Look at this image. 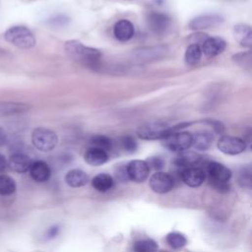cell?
<instances>
[{"instance_id":"cell-1","label":"cell","mask_w":252,"mask_h":252,"mask_svg":"<svg viewBox=\"0 0 252 252\" xmlns=\"http://www.w3.org/2000/svg\"><path fill=\"white\" fill-rule=\"evenodd\" d=\"M64 49L70 58L86 66L94 67L101 58L100 50L87 46L83 42L76 39L66 41L64 44Z\"/></svg>"},{"instance_id":"cell-2","label":"cell","mask_w":252,"mask_h":252,"mask_svg":"<svg viewBox=\"0 0 252 252\" xmlns=\"http://www.w3.org/2000/svg\"><path fill=\"white\" fill-rule=\"evenodd\" d=\"M4 38L9 43L24 49L32 48L36 43L32 32L25 26H13L9 28L4 33Z\"/></svg>"},{"instance_id":"cell-3","label":"cell","mask_w":252,"mask_h":252,"mask_svg":"<svg viewBox=\"0 0 252 252\" xmlns=\"http://www.w3.org/2000/svg\"><path fill=\"white\" fill-rule=\"evenodd\" d=\"M32 143L38 151L50 152L58 144V136L51 129L37 127L32 133Z\"/></svg>"},{"instance_id":"cell-4","label":"cell","mask_w":252,"mask_h":252,"mask_svg":"<svg viewBox=\"0 0 252 252\" xmlns=\"http://www.w3.org/2000/svg\"><path fill=\"white\" fill-rule=\"evenodd\" d=\"M171 133V126L164 122L154 121L141 125L137 129V135L143 140H162Z\"/></svg>"},{"instance_id":"cell-5","label":"cell","mask_w":252,"mask_h":252,"mask_svg":"<svg viewBox=\"0 0 252 252\" xmlns=\"http://www.w3.org/2000/svg\"><path fill=\"white\" fill-rule=\"evenodd\" d=\"M161 143L163 147L171 152H184L192 147V133L187 131L173 132L163 138L161 140Z\"/></svg>"},{"instance_id":"cell-6","label":"cell","mask_w":252,"mask_h":252,"mask_svg":"<svg viewBox=\"0 0 252 252\" xmlns=\"http://www.w3.org/2000/svg\"><path fill=\"white\" fill-rule=\"evenodd\" d=\"M217 147L225 155L236 156L246 150V142L236 136L223 135L218 140Z\"/></svg>"},{"instance_id":"cell-7","label":"cell","mask_w":252,"mask_h":252,"mask_svg":"<svg viewBox=\"0 0 252 252\" xmlns=\"http://www.w3.org/2000/svg\"><path fill=\"white\" fill-rule=\"evenodd\" d=\"M149 29L156 34H163L171 25V18L162 12H149L146 18Z\"/></svg>"},{"instance_id":"cell-8","label":"cell","mask_w":252,"mask_h":252,"mask_svg":"<svg viewBox=\"0 0 252 252\" xmlns=\"http://www.w3.org/2000/svg\"><path fill=\"white\" fill-rule=\"evenodd\" d=\"M222 22H223V18L220 15L215 14V13L214 14L208 13V14H202L193 18L189 22L188 27L189 29L198 32V31H203V30H208V29L218 27Z\"/></svg>"},{"instance_id":"cell-9","label":"cell","mask_w":252,"mask_h":252,"mask_svg":"<svg viewBox=\"0 0 252 252\" xmlns=\"http://www.w3.org/2000/svg\"><path fill=\"white\" fill-rule=\"evenodd\" d=\"M125 171L128 179L136 183H141L148 178L150 168L146 160L133 159L128 162L125 167Z\"/></svg>"},{"instance_id":"cell-10","label":"cell","mask_w":252,"mask_h":252,"mask_svg":"<svg viewBox=\"0 0 252 252\" xmlns=\"http://www.w3.org/2000/svg\"><path fill=\"white\" fill-rule=\"evenodd\" d=\"M149 185L154 192L158 194H164L173 188L174 179L167 172L157 171L151 176Z\"/></svg>"},{"instance_id":"cell-11","label":"cell","mask_w":252,"mask_h":252,"mask_svg":"<svg viewBox=\"0 0 252 252\" xmlns=\"http://www.w3.org/2000/svg\"><path fill=\"white\" fill-rule=\"evenodd\" d=\"M200 47L202 54L211 58L221 54L226 47V42L220 36H207L202 41Z\"/></svg>"},{"instance_id":"cell-12","label":"cell","mask_w":252,"mask_h":252,"mask_svg":"<svg viewBox=\"0 0 252 252\" xmlns=\"http://www.w3.org/2000/svg\"><path fill=\"white\" fill-rule=\"evenodd\" d=\"M207 172L210 182H228L231 178V170L218 161H210L207 164Z\"/></svg>"},{"instance_id":"cell-13","label":"cell","mask_w":252,"mask_h":252,"mask_svg":"<svg viewBox=\"0 0 252 252\" xmlns=\"http://www.w3.org/2000/svg\"><path fill=\"white\" fill-rule=\"evenodd\" d=\"M182 181L189 187H199L206 179L205 171L199 166L187 167L181 170Z\"/></svg>"},{"instance_id":"cell-14","label":"cell","mask_w":252,"mask_h":252,"mask_svg":"<svg viewBox=\"0 0 252 252\" xmlns=\"http://www.w3.org/2000/svg\"><path fill=\"white\" fill-rule=\"evenodd\" d=\"M113 34L115 38L121 42L130 40L135 34L134 25L126 19L117 21L113 27Z\"/></svg>"},{"instance_id":"cell-15","label":"cell","mask_w":252,"mask_h":252,"mask_svg":"<svg viewBox=\"0 0 252 252\" xmlns=\"http://www.w3.org/2000/svg\"><path fill=\"white\" fill-rule=\"evenodd\" d=\"M200 161H201V156L195 152H190V151L180 152L172 159V163L176 167L181 168V170L187 167L197 166V164Z\"/></svg>"},{"instance_id":"cell-16","label":"cell","mask_w":252,"mask_h":252,"mask_svg":"<svg viewBox=\"0 0 252 252\" xmlns=\"http://www.w3.org/2000/svg\"><path fill=\"white\" fill-rule=\"evenodd\" d=\"M32 158L23 153H16L13 154L8 160V165L9 167L18 173H24L27 172L31 165H32Z\"/></svg>"},{"instance_id":"cell-17","label":"cell","mask_w":252,"mask_h":252,"mask_svg":"<svg viewBox=\"0 0 252 252\" xmlns=\"http://www.w3.org/2000/svg\"><path fill=\"white\" fill-rule=\"evenodd\" d=\"M29 171L31 177L36 182H45L50 178L51 175L49 165L43 160L32 161Z\"/></svg>"},{"instance_id":"cell-18","label":"cell","mask_w":252,"mask_h":252,"mask_svg":"<svg viewBox=\"0 0 252 252\" xmlns=\"http://www.w3.org/2000/svg\"><path fill=\"white\" fill-rule=\"evenodd\" d=\"M85 161L93 166H99L104 164L108 160V154L104 150L91 147L84 155Z\"/></svg>"},{"instance_id":"cell-19","label":"cell","mask_w":252,"mask_h":252,"mask_svg":"<svg viewBox=\"0 0 252 252\" xmlns=\"http://www.w3.org/2000/svg\"><path fill=\"white\" fill-rule=\"evenodd\" d=\"M235 40L244 47H251L252 45V30L251 27L245 24H238L233 27L232 31Z\"/></svg>"},{"instance_id":"cell-20","label":"cell","mask_w":252,"mask_h":252,"mask_svg":"<svg viewBox=\"0 0 252 252\" xmlns=\"http://www.w3.org/2000/svg\"><path fill=\"white\" fill-rule=\"evenodd\" d=\"M214 141V136L208 131H199L192 134V146L198 151H207Z\"/></svg>"},{"instance_id":"cell-21","label":"cell","mask_w":252,"mask_h":252,"mask_svg":"<svg viewBox=\"0 0 252 252\" xmlns=\"http://www.w3.org/2000/svg\"><path fill=\"white\" fill-rule=\"evenodd\" d=\"M89 181L88 174L82 169H71L65 175V182L71 187H82L85 186Z\"/></svg>"},{"instance_id":"cell-22","label":"cell","mask_w":252,"mask_h":252,"mask_svg":"<svg viewBox=\"0 0 252 252\" xmlns=\"http://www.w3.org/2000/svg\"><path fill=\"white\" fill-rule=\"evenodd\" d=\"M114 180L107 173H99L92 179V186L98 192H106L113 187Z\"/></svg>"},{"instance_id":"cell-23","label":"cell","mask_w":252,"mask_h":252,"mask_svg":"<svg viewBox=\"0 0 252 252\" xmlns=\"http://www.w3.org/2000/svg\"><path fill=\"white\" fill-rule=\"evenodd\" d=\"M31 108L29 104L22 102H0V114L11 115L26 112Z\"/></svg>"},{"instance_id":"cell-24","label":"cell","mask_w":252,"mask_h":252,"mask_svg":"<svg viewBox=\"0 0 252 252\" xmlns=\"http://www.w3.org/2000/svg\"><path fill=\"white\" fill-rule=\"evenodd\" d=\"M202 50L199 44L191 43L187 46L184 54V61L189 66H194L201 60Z\"/></svg>"},{"instance_id":"cell-25","label":"cell","mask_w":252,"mask_h":252,"mask_svg":"<svg viewBox=\"0 0 252 252\" xmlns=\"http://www.w3.org/2000/svg\"><path fill=\"white\" fill-rule=\"evenodd\" d=\"M15 180L6 174H0V196H10L16 191Z\"/></svg>"},{"instance_id":"cell-26","label":"cell","mask_w":252,"mask_h":252,"mask_svg":"<svg viewBox=\"0 0 252 252\" xmlns=\"http://www.w3.org/2000/svg\"><path fill=\"white\" fill-rule=\"evenodd\" d=\"M158 248V243L152 238L140 239L133 245L134 252H157Z\"/></svg>"},{"instance_id":"cell-27","label":"cell","mask_w":252,"mask_h":252,"mask_svg":"<svg viewBox=\"0 0 252 252\" xmlns=\"http://www.w3.org/2000/svg\"><path fill=\"white\" fill-rule=\"evenodd\" d=\"M90 144H91V147H95V148L104 150L105 152L111 150L112 148L111 139L105 135L93 136L90 140Z\"/></svg>"},{"instance_id":"cell-28","label":"cell","mask_w":252,"mask_h":252,"mask_svg":"<svg viewBox=\"0 0 252 252\" xmlns=\"http://www.w3.org/2000/svg\"><path fill=\"white\" fill-rule=\"evenodd\" d=\"M166 242L173 249H180L186 245L187 239L183 234L174 231V232H169L166 235Z\"/></svg>"},{"instance_id":"cell-29","label":"cell","mask_w":252,"mask_h":252,"mask_svg":"<svg viewBox=\"0 0 252 252\" xmlns=\"http://www.w3.org/2000/svg\"><path fill=\"white\" fill-rule=\"evenodd\" d=\"M121 146L125 152L130 154L136 152L138 149V143L136 139L130 135H126L121 138Z\"/></svg>"},{"instance_id":"cell-30","label":"cell","mask_w":252,"mask_h":252,"mask_svg":"<svg viewBox=\"0 0 252 252\" xmlns=\"http://www.w3.org/2000/svg\"><path fill=\"white\" fill-rule=\"evenodd\" d=\"M232 59L235 63H237L238 65H240L242 67L250 68V66H251V52L250 51L235 54L232 57Z\"/></svg>"},{"instance_id":"cell-31","label":"cell","mask_w":252,"mask_h":252,"mask_svg":"<svg viewBox=\"0 0 252 252\" xmlns=\"http://www.w3.org/2000/svg\"><path fill=\"white\" fill-rule=\"evenodd\" d=\"M149 165V168H153L157 171H159L163 165H164V162H163V159L159 157H151L148 161H146Z\"/></svg>"},{"instance_id":"cell-32","label":"cell","mask_w":252,"mask_h":252,"mask_svg":"<svg viewBox=\"0 0 252 252\" xmlns=\"http://www.w3.org/2000/svg\"><path fill=\"white\" fill-rule=\"evenodd\" d=\"M204 123L210 125L214 129V131L216 133L220 134V133H223L224 132V126H223V124L220 121L214 120V119H206Z\"/></svg>"},{"instance_id":"cell-33","label":"cell","mask_w":252,"mask_h":252,"mask_svg":"<svg viewBox=\"0 0 252 252\" xmlns=\"http://www.w3.org/2000/svg\"><path fill=\"white\" fill-rule=\"evenodd\" d=\"M59 232V227L57 225H53L51 227L48 228V230L46 231V237L47 239H51V238H54Z\"/></svg>"},{"instance_id":"cell-34","label":"cell","mask_w":252,"mask_h":252,"mask_svg":"<svg viewBox=\"0 0 252 252\" xmlns=\"http://www.w3.org/2000/svg\"><path fill=\"white\" fill-rule=\"evenodd\" d=\"M6 166H7L6 158H5V157H4L2 154H0V172L4 171L5 168H6Z\"/></svg>"},{"instance_id":"cell-35","label":"cell","mask_w":252,"mask_h":252,"mask_svg":"<svg viewBox=\"0 0 252 252\" xmlns=\"http://www.w3.org/2000/svg\"><path fill=\"white\" fill-rule=\"evenodd\" d=\"M6 142H7V135L5 131L0 127V146L6 144Z\"/></svg>"}]
</instances>
